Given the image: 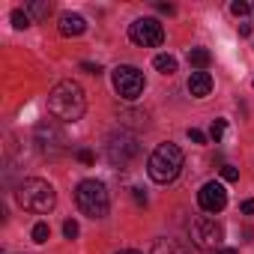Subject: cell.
<instances>
[{
    "instance_id": "obj_29",
    "label": "cell",
    "mask_w": 254,
    "mask_h": 254,
    "mask_svg": "<svg viewBox=\"0 0 254 254\" xmlns=\"http://www.w3.org/2000/svg\"><path fill=\"white\" fill-rule=\"evenodd\" d=\"M215 254H239V251H236V248H218Z\"/></svg>"
},
{
    "instance_id": "obj_27",
    "label": "cell",
    "mask_w": 254,
    "mask_h": 254,
    "mask_svg": "<svg viewBox=\"0 0 254 254\" xmlns=\"http://www.w3.org/2000/svg\"><path fill=\"white\" fill-rule=\"evenodd\" d=\"M156 9H159V12H165V15H171V12H174V6H171V3H156Z\"/></svg>"
},
{
    "instance_id": "obj_6",
    "label": "cell",
    "mask_w": 254,
    "mask_h": 254,
    "mask_svg": "<svg viewBox=\"0 0 254 254\" xmlns=\"http://www.w3.org/2000/svg\"><path fill=\"white\" fill-rule=\"evenodd\" d=\"M111 81H114L117 96H120V99H126V102L138 99V96L144 93V87H147L144 72H141V69H135V66H117Z\"/></svg>"
},
{
    "instance_id": "obj_16",
    "label": "cell",
    "mask_w": 254,
    "mask_h": 254,
    "mask_svg": "<svg viewBox=\"0 0 254 254\" xmlns=\"http://www.w3.org/2000/svg\"><path fill=\"white\" fill-rule=\"evenodd\" d=\"M30 236H33V242H48L51 239V227L45 224V221H39V224H33V230H30Z\"/></svg>"
},
{
    "instance_id": "obj_2",
    "label": "cell",
    "mask_w": 254,
    "mask_h": 254,
    "mask_svg": "<svg viewBox=\"0 0 254 254\" xmlns=\"http://www.w3.org/2000/svg\"><path fill=\"white\" fill-rule=\"evenodd\" d=\"M180 171H183V150L177 147V144H159L156 150H153V156H150V162H147V174H150V180L153 183H174L177 177H180Z\"/></svg>"
},
{
    "instance_id": "obj_7",
    "label": "cell",
    "mask_w": 254,
    "mask_h": 254,
    "mask_svg": "<svg viewBox=\"0 0 254 254\" xmlns=\"http://www.w3.org/2000/svg\"><path fill=\"white\" fill-rule=\"evenodd\" d=\"M129 39H132L135 45L156 48V45L165 42V30H162V24H159L156 18H138V21H132V27H129Z\"/></svg>"
},
{
    "instance_id": "obj_17",
    "label": "cell",
    "mask_w": 254,
    "mask_h": 254,
    "mask_svg": "<svg viewBox=\"0 0 254 254\" xmlns=\"http://www.w3.org/2000/svg\"><path fill=\"white\" fill-rule=\"evenodd\" d=\"M224 129H227V120H212V126H209V138L218 144V141L224 138Z\"/></svg>"
},
{
    "instance_id": "obj_12",
    "label": "cell",
    "mask_w": 254,
    "mask_h": 254,
    "mask_svg": "<svg viewBox=\"0 0 254 254\" xmlns=\"http://www.w3.org/2000/svg\"><path fill=\"white\" fill-rule=\"evenodd\" d=\"M189 93H191L194 99L209 96V93H212V75H209V72H191V78H189Z\"/></svg>"
},
{
    "instance_id": "obj_30",
    "label": "cell",
    "mask_w": 254,
    "mask_h": 254,
    "mask_svg": "<svg viewBox=\"0 0 254 254\" xmlns=\"http://www.w3.org/2000/svg\"><path fill=\"white\" fill-rule=\"evenodd\" d=\"M117 254H141V251H135V248H126V251H117Z\"/></svg>"
},
{
    "instance_id": "obj_24",
    "label": "cell",
    "mask_w": 254,
    "mask_h": 254,
    "mask_svg": "<svg viewBox=\"0 0 254 254\" xmlns=\"http://www.w3.org/2000/svg\"><path fill=\"white\" fill-rule=\"evenodd\" d=\"M189 141H191V144H206V135H203L200 129H189Z\"/></svg>"
},
{
    "instance_id": "obj_15",
    "label": "cell",
    "mask_w": 254,
    "mask_h": 254,
    "mask_svg": "<svg viewBox=\"0 0 254 254\" xmlns=\"http://www.w3.org/2000/svg\"><path fill=\"white\" fill-rule=\"evenodd\" d=\"M153 66H156L162 75H174V72H177V57H171V54H159V57L153 60Z\"/></svg>"
},
{
    "instance_id": "obj_14",
    "label": "cell",
    "mask_w": 254,
    "mask_h": 254,
    "mask_svg": "<svg viewBox=\"0 0 254 254\" xmlns=\"http://www.w3.org/2000/svg\"><path fill=\"white\" fill-rule=\"evenodd\" d=\"M153 254H189V248L180 245L177 239H159L153 245Z\"/></svg>"
},
{
    "instance_id": "obj_5",
    "label": "cell",
    "mask_w": 254,
    "mask_h": 254,
    "mask_svg": "<svg viewBox=\"0 0 254 254\" xmlns=\"http://www.w3.org/2000/svg\"><path fill=\"white\" fill-rule=\"evenodd\" d=\"M189 239L200 251H218L221 248V239H224V230H221V224L215 218H197L189 227Z\"/></svg>"
},
{
    "instance_id": "obj_3",
    "label": "cell",
    "mask_w": 254,
    "mask_h": 254,
    "mask_svg": "<svg viewBox=\"0 0 254 254\" xmlns=\"http://www.w3.org/2000/svg\"><path fill=\"white\" fill-rule=\"evenodd\" d=\"M75 203L84 215L90 218H105L108 215V206H111V197H108V189L105 183L99 180H84L78 189H75Z\"/></svg>"
},
{
    "instance_id": "obj_18",
    "label": "cell",
    "mask_w": 254,
    "mask_h": 254,
    "mask_svg": "<svg viewBox=\"0 0 254 254\" xmlns=\"http://www.w3.org/2000/svg\"><path fill=\"white\" fill-rule=\"evenodd\" d=\"M48 9H51V3H42V0H36V3H30V6H27V15L42 18V15H48Z\"/></svg>"
},
{
    "instance_id": "obj_26",
    "label": "cell",
    "mask_w": 254,
    "mask_h": 254,
    "mask_svg": "<svg viewBox=\"0 0 254 254\" xmlns=\"http://www.w3.org/2000/svg\"><path fill=\"white\" fill-rule=\"evenodd\" d=\"M245 215H254V200H242V206H239Z\"/></svg>"
},
{
    "instance_id": "obj_21",
    "label": "cell",
    "mask_w": 254,
    "mask_h": 254,
    "mask_svg": "<svg viewBox=\"0 0 254 254\" xmlns=\"http://www.w3.org/2000/svg\"><path fill=\"white\" fill-rule=\"evenodd\" d=\"M78 230H81V227H78V221H75V218L63 221V233H66V239H75V236H78Z\"/></svg>"
},
{
    "instance_id": "obj_23",
    "label": "cell",
    "mask_w": 254,
    "mask_h": 254,
    "mask_svg": "<svg viewBox=\"0 0 254 254\" xmlns=\"http://www.w3.org/2000/svg\"><path fill=\"white\" fill-rule=\"evenodd\" d=\"M75 156H78V162H81V165H93V162H96V156H93V150H78Z\"/></svg>"
},
{
    "instance_id": "obj_22",
    "label": "cell",
    "mask_w": 254,
    "mask_h": 254,
    "mask_svg": "<svg viewBox=\"0 0 254 254\" xmlns=\"http://www.w3.org/2000/svg\"><path fill=\"white\" fill-rule=\"evenodd\" d=\"M221 180H224V183H236V180H239V171L230 168V165H224V168H221Z\"/></svg>"
},
{
    "instance_id": "obj_9",
    "label": "cell",
    "mask_w": 254,
    "mask_h": 254,
    "mask_svg": "<svg viewBox=\"0 0 254 254\" xmlns=\"http://www.w3.org/2000/svg\"><path fill=\"white\" fill-rule=\"evenodd\" d=\"M197 203H200L203 212H221L224 203H227V191H224V186L215 183V180H212V183H203L200 191H197Z\"/></svg>"
},
{
    "instance_id": "obj_1",
    "label": "cell",
    "mask_w": 254,
    "mask_h": 254,
    "mask_svg": "<svg viewBox=\"0 0 254 254\" xmlns=\"http://www.w3.org/2000/svg\"><path fill=\"white\" fill-rule=\"evenodd\" d=\"M48 111H51L57 120H63V123L81 120L84 111H87V96H84L81 84H75V81H60V84H54L51 93H48Z\"/></svg>"
},
{
    "instance_id": "obj_19",
    "label": "cell",
    "mask_w": 254,
    "mask_h": 254,
    "mask_svg": "<svg viewBox=\"0 0 254 254\" xmlns=\"http://www.w3.org/2000/svg\"><path fill=\"white\" fill-rule=\"evenodd\" d=\"M12 24H15L18 30H27V27H30V15L21 12V9H15V12H12Z\"/></svg>"
},
{
    "instance_id": "obj_13",
    "label": "cell",
    "mask_w": 254,
    "mask_h": 254,
    "mask_svg": "<svg viewBox=\"0 0 254 254\" xmlns=\"http://www.w3.org/2000/svg\"><path fill=\"white\" fill-rule=\"evenodd\" d=\"M189 63H191L197 72H206L209 63H212V54H209L206 48H191V51H189Z\"/></svg>"
},
{
    "instance_id": "obj_11",
    "label": "cell",
    "mask_w": 254,
    "mask_h": 254,
    "mask_svg": "<svg viewBox=\"0 0 254 254\" xmlns=\"http://www.w3.org/2000/svg\"><path fill=\"white\" fill-rule=\"evenodd\" d=\"M57 30H60V36H81V33L87 30V21H84L81 15H75V12H63Z\"/></svg>"
},
{
    "instance_id": "obj_28",
    "label": "cell",
    "mask_w": 254,
    "mask_h": 254,
    "mask_svg": "<svg viewBox=\"0 0 254 254\" xmlns=\"http://www.w3.org/2000/svg\"><path fill=\"white\" fill-rule=\"evenodd\" d=\"M239 36H251V24H239Z\"/></svg>"
},
{
    "instance_id": "obj_25",
    "label": "cell",
    "mask_w": 254,
    "mask_h": 254,
    "mask_svg": "<svg viewBox=\"0 0 254 254\" xmlns=\"http://www.w3.org/2000/svg\"><path fill=\"white\" fill-rule=\"evenodd\" d=\"M81 69H84L87 75H99V72H102V66H99V63H90V60H84V63H81Z\"/></svg>"
},
{
    "instance_id": "obj_8",
    "label": "cell",
    "mask_w": 254,
    "mask_h": 254,
    "mask_svg": "<svg viewBox=\"0 0 254 254\" xmlns=\"http://www.w3.org/2000/svg\"><path fill=\"white\" fill-rule=\"evenodd\" d=\"M36 144H39L42 156H60V153H66V138H63V132L57 129L51 120H42L36 126Z\"/></svg>"
},
{
    "instance_id": "obj_10",
    "label": "cell",
    "mask_w": 254,
    "mask_h": 254,
    "mask_svg": "<svg viewBox=\"0 0 254 254\" xmlns=\"http://www.w3.org/2000/svg\"><path fill=\"white\" fill-rule=\"evenodd\" d=\"M135 156H138V144H135L132 138H123V141L111 138V144H108V159H111L114 165H126V162L135 159Z\"/></svg>"
},
{
    "instance_id": "obj_4",
    "label": "cell",
    "mask_w": 254,
    "mask_h": 254,
    "mask_svg": "<svg viewBox=\"0 0 254 254\" xmlns=\"http://www.w3.org/2000/svg\"><path fill=\"white\" fill-rule=\"evenodd\" d=\"M18 203L30 212H51L57 203V194H54L51 183H45V180H24L18 186Z\"/></svg>"
},
{
    "instance_id": "obj_20",
    "label": "cell",
    "mask_w": 254,
    "mask_h": 254,
    "mask_svg": "<svg viewBox=\"0 0 254 254\" xmlns=\"http://www.w3.org/2000/svg\"><path fill=\"white\" fill-rule=\"evenodd\" d=\"M248 12H251V6L245 3V0H233V3H230V15L242 18V15H248Z\"/></svg>"
}]
</instances>
